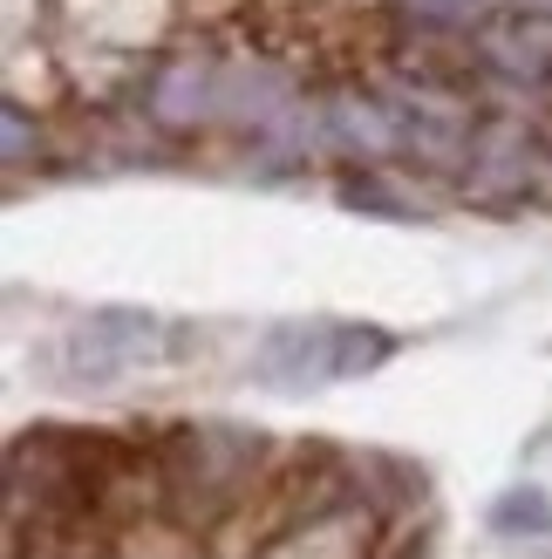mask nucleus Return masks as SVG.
Returning a JSON list of instances; mask_svg holds the SVG:
<instances>
[{"instance_id":"2","label":"nucleus","mask_w":552,"mask_h":559,"mask_svg":"<svg viewBox=\"0 0 552 559\" xmlns=\"http://www.w3.org/2000/svg\"><path fill=\"white\" fill-rule=\"evenodd\" d=\"M151 348H157V321L109 307V314H89V321H75L62 334V376L96 389V382L130 376L136 361H151Z\"/></svg>"},{"instance_id":"1","label":"nucleus","mask_w":552,"mask_h":559,"mask_svg":"<svg viewBox=\"0 0 552 559\" xmlns=\"http://www.w3.org/2000/svg\"><path fill=\"white\" fill-rule=\"evenodd\" d=\"M260 471V437L232 430V424H199L164 451V485H171L178 519H218L226 506H239V491Z\"/></svg>"},{"instance_id":"7","label":"nucleus","mask_w":552,"mask_h":559,"mask_svg":"<svg viewBox=\"0 0 552 559\" xmlns=\"http://www.w3.org/2000/svg\"><path fill=\"white\" fill-rule=\"evenodd\" d=\"M151 117L171 130H199L226 117V69L218 62H178L151 82Z\"/></svg>"},{"instance_id":"12","label":"nucleus","mask_w":552,"mask_h":559,"mask_svg":"<svg viewBox=\"0 0 552 559\" xmlns=\"http://www.w3.org/2000/svg\"><path fill=\"white\" fill-rule=\"evenodd\" d=\"M417 21H464L471 8H484V0H403Z\"/></svg>"},{"instance_id":"6","label":"nucleus","mask_w":552,"mask_h":559,"mask_svg":"<svg viewBox=\"0 0 552 559\" xmlns=\"http://www.w3.org/2000/svg\"><path fill=\"white\" fill-rule=\"evenodd\" d=\"M532 178H539V144L526 130H512V123L478 130L471 157H464V191H471V199H491V205H499V199H526Z\"/></svg>"},{"instance_id":"10","label":"nucleus","mask_w":552,"mask_h":559,"mask_svg":"<svg viewBox=\"0 0 552 559\" xmlns=\"http://www.w3.org/2000/svg\"><path fill=\"white\" fill-rule=\"evenodd\" d=\"M348 205L382 212V218H417V205L396 199V191H389V185H375V178H355V185H348Z\"/></svg>"},{"instance_id":"9","label":"nucleus","mask_w":552,"mask_h":559,"mask_svg":"<svg viewBox=\"0 0 552 559\" xmlns=\"http://www.w3.org/2000/svg\"><path fill=\"white\" fill-rule=\"evenodd\" d=\"M491 525L499 533H552V506H545V491L539 485H518V491H505L499 506H491Z\"/></svg>"},{"instance_id":"11","label":"nucleus","mask_w":552,"mask_h":559,"mask_svg":"<svg viewBox=\"0 0 552 559\" xmlns=\"http://www.w3.org/2000/svg\"><path fill=\"white\" fill-rule=\"evenodd\" d=\"M0 130H8V171H21L27 151H35V123H27V109L8 103V117H0Z\"/></svg>"},{"instance_id":"8","label":"nucleus","mask_w":552,"mask_h":559,"mask_svg":"<svg viewBox=\"0 0 552 559\" xmlns=\"http://www.w3.org/2000/svg\"><path fill=\"white\" fill-rule=\"evenodd\" d=\"M321 136H327L335 151L362 157V164H375V157H396V151H403L389 96H335V103L321 109Z\"/></svg>"},{"instance_id":"5","label":"nucleus","mask_w":552,"mask_h":559,"mask_svg":"<svg viewBox=\"0 0 552 559\" xmlns=\"http://www.w3.org/2000/svg\"><path fill=\"white\" fill-rule=\"evenodd\" d=\"M260 376L273 389H308L341 376V328L327 321H287L260 342Z\"/></svg>"},{"instance_id":"4","label":"nucleus","mask_w":552,"mask_h":559,"mask_svg":"<svg viewBox=\"0 0 552 559\" xmlns=\"http://www.w3.org/2000/svg\"><path fill=\"white\" fill-rule=\"evenodd\" d=\"M478 62L512 90H552V14H512L478 35Z\"/></svg>"},{"instance_id":"3","label":"nucleus","mask_w":552,"mask_h":559,"mask_svg":"<svg viewBox=\"0 0 552 559\" xmlns=\"http://www.w3.org/2000/svg\"><path fill=\"white\" fill-rule=\"evenodd\" d=\"M389 109H396V136H403V151L430 164V171H451V164L471 157V109H464L457 96L444 90H389Z\"/></svg>"}]
</instances>
